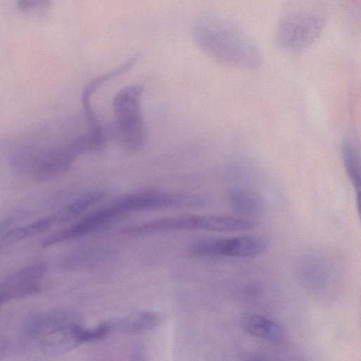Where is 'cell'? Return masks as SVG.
<instances>
[{"label":"cell","instance_id":"obj_18","mask_svg":"<svg viewBox=\"0 0 361 361\" xmlns=\"http://www.w3.org/2000/svg\"><path fill=\"white\" fill-rule=\"evenodd\" d=\"M0 307H1V305H0Z\"/></svg>","mask_w":361,"mask_h":361},{"label":"cell","instance_id":"obj_3","mask_svg":"<svg viewBox=\"0 0 361 361\" xmlns=\"http://www.w3.org/2000/svg\"><path fill=\"white\" fill-rule=\"evenodd\" d=\"M143 92V85H131L121 89L113 99L116 137L121 146L130 152L138 150L144 142Z\"/></svg>","mask_w":361,"mask_h":361},{"label":"cell","instance_id":"obj_5","mask_svg":"<svg viewBox=\"0 0 361 361\" xmlns=\"http://www.w3.org/2000/svg\"><path fill=\"white\" fill-rule=\"evenodd\" d=\"M105 334V329L101 324L86 328L82 322H73L49 331L40 342V349L47 356L56 357L85 343L101 339Z\"/></svg>","mask_w":361,"mask_h":361},{"label":"cell","instance_id":"obj_4","mask_svg":"<svg viewBox=\"0 0 361 361\" xmlns=\"http://www.w3.org/2000/svg\"><path fill=\"white\" fill-rule=\"evenodd\" d=\"M268 247L269 242L263 236L247 235L202 240L192 246L191 252L204 257H254L263 254Z\"/></svg>","mask_w":361,"mask_h":361},{"label":"cell","instance_id":"obj_10","mask_svg":"<svg viewBox=\"0 0 361 361\" xmlns=\"http://www.w3.org/2000/svg\"><path fill=\"white\" fill-rule=\"evenodd\" d=\"M160 316L154 312H140L110 322L111 331L138 334L153 329L160 323Z\"/></svg>","mask_w":361,"mask_h":361},{"label":"cell","instance_id":"obj_2","mask_svg":"<svg viewBox=\"0 0 361 361\" xmlns=\"http://www.w3.org/2000/svg\"><path fill=\"white\" fill-rule=\"evenodd\" d=\"M326 9L321 0H290L281 11L276 30L279 47L298 53L312 45L326 25Z\"/></svg>","mask_w":361,"mask_h":361},{"label":"cell","instance_id":"obj_14","mask_svg":"<svg viewBox=\"0 0 361 361\" xmlns=\"http://www.w3.org/2000/svg\"><path fill=\"white\" fill-rule=\"evenodd\" d=\"M341 157L348 178L357 193L359 206L360 192V164L357 152L353 143L345 138L341 146Z\"/></svg>","mask_w":361,"mask_h":361},{"label":"cell","instance_id":"obj_15","mask_svg":"<svg viewBox=\"0 0 361 361\" xmlns=\"http://www.w3.org/2000/svg\"><path fill=\"white\" fill-rule=\"evenodd\" d=\"M139 58L140 54L137 53L123 64L93 78L87 82L82 92L81 98L82 106L90 104V97L92 94L94 93L103 83L130 70L136 63Z\"/></svg>","mask_w":361,"mask_h":361},{"label":"cell","instance_id":"obj_7","mask_svg":"<svg viewBox=\"0 0 361 361\" xmlns=\"http://www.w3.org/2000/svg\"><path fill=\"white\" fill-rule=\"evenodd\" d=\"M187 226L192 231L239 232L252 229L255 224L250 219L240 216L189 215Z\"/></svg>","mask_w":361,"mask_h":361},{"label":"cell","instance_id":"obj_8","mask_svg":"<svg viewBox=\"0 0 361 361\" xmlns=\"http://www.w3.org/2000/svg\"><path fill=\"white\" fill-rule=\"evenodd\" d=\"M240 324L244 331L260 339L274 343H282L286 339V332L279 323L257 314H244Z\"/></svg>","mask_w":361,"mask_h":361},{"label":"cell","instance_id":"obj_6","mask_svg":"<svg viewBox=\"0 0 361 361\" xmlns=\"http://www.w3.org/2000/svg\"><path fill=\"white\" fill-rule=\"evenodd\" d=\"M46 272L47 267L44 264H35L9 276L0 286V305L37 293L39 290L38 282Z\"/></svg>","mask_w":361,"mask_h":361},{"label":"cell","instance_id":"obj_13","mask_svg":"<svg viewBox=\"0 0 361 361\" xmlns=\"http://www.w3.org/2000/svg\"><path fill=\"white\" fill-rule=\"evenodd\" d=\"M54 224L51 216L38 219L25 226L15 228L0 237V251L25 239L40 234Z\"/></svg>","mask_w":361,"mask_h":361},{"label":"cell","instance_id":"obj_1","mask_svg":"<svg viewBox=\"0 0 361 361\" xmlns=\"http://www.w3.org/2000/svg\"><path fill=\"white\" fill-rule=\"evenodd\" d=\"M192 36L202 51L224 65L253 69L262 63L260 50L250 36L218 16H200L194 23Z\"/></svg>","mask_w":361,"mask_h":361},{"label":"cell","instance_id":"obj_17","mask_svg":"<svg viewBox=\"0 0 361 361\" xmlns=\"http://www.w3.org/2000/svg\"><path fill=\"white\" fill-rule=\"evenodd\" d=\"M228 177L232 180H243L249 176V171L240 164H231L227 170Z\"/></svg>","mask_w":361,"mask_h":361},{"label":"cell","instance_id":"obj_11","mask_svg":"<svg viewBox=\"0 0 361 361\" xmlns=\"http://www.w3.org/2000/svg\"><path fill=\"white\" fill-rule=\"evenodd\" d=\"M105 195L102 190L87 191L66 207L51 216L54 224H63L68 222L85 212L92 205L100 201Z\"/></svg>","mask_w":361,"mask_h":361},{"label":"cell","instance_id":"obj_9","mask_svg":"<svg viewBox=\"0 0 361 361\" xmlns=\"http://www.w3.org/2000/svg\"><path fill=\"white\" fill-rule=\"evenodd\" d=\"M228 201L234 213L246 219L258 216L264 209L263 199L259 193L241 187L228 192Z\"/></svg>","mask_w":361,"mask_h":361},{"label":"cell","instance_id":"obj_12","mask_svg":"<svg viewBox=\"0 0 361 361\" xmlns=\"http://www.w3.org/2000/svg\"><path fill=\"white\" fill-rule=\"evenodd\" d=\"M73 322H82V319L75 312L56 311L33 317L28 322L27 330L29 334L35 336L38 335L42 331L48 329L50 331L61 325Z\"/></svg>","mask_w":361,"mask_h":361},{"label":"cell","instance_id":"obj_16","mask_svg":"<svg viewBox=\"0 0 361 361\" xmlns=\"http://www.w3.org/2000/svg\"><path fill=\"white\" fill-rule=\"evenodd\" d=\"M16 4L18 10L28 11L48 6L50 4V0H16Z\"/></svg>","mask_w":361,"mask_h":361}]
</instances>
